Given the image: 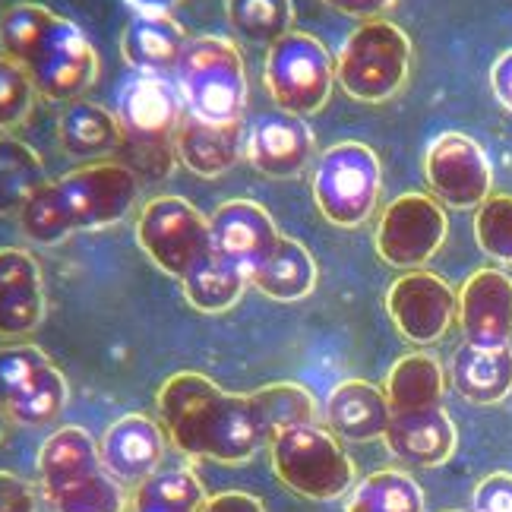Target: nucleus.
<instances>
[{"mask_svg": "<svg viewBox=\"0 0 512 512\" xmlns=\"http://www.w3.org/2000/svg\"><path fill=\"white\" fill-rule=\"evenodd\" d=\"M155 402L168 440L184 456L222 465H241L282 430L317 418L313 396L298 383H272L241 396L193 370L168 377Z\"/></svg>", "mask_w": 512, "mask_h": 512, "instance_id": "obj_1", "label": "nucleus"}, {"mask_svg": "<svg viewBox=\"0 0 512 512\" xmlns=\"http://www.w3.org/2000/svg\"><path fill=\"white\" fill-rule=\"evenodd\" d=\"M140 196V177L121 162H92L67 171L38 190L19 212L29 241L54 247L80 231H98L124 222Z\"/></svg>", "mask_w": 512, "mask_h": 512, "instance_id": "obj_2", "label": "nucleus"}, {"mask_svg": "<svg viewBox=\"0 0 512 512\" xmlns=\"http://www.w3.org/2000/svg\"><path fill=\"white\" fill-rule=\"evenodd\" d=\"M0 48L51 102H76L98 76V54L83 29L42 4H13L4 13Z\"/></svg>", "mask_w": 512, "mask_h": 512, "instance_id": "obj_3", "label": "nucleus"}, {"mask_svg": "<svg viewBox=\"0 0 512 512\" xmlns=\"http://www.w3.org/2000/svg\"><path fill=\"white\" fill-rule=\"evenodd\" d=\"M38 487L51 512H124L127 497L89 430L57 427L38 449Z\"/></svg>", "mask_w": 512, "mask_h": 512, "instance_id": "obj_4", "label": "nucleus"}, {"mask_svg": "<svg viewBox=\"0 0 512 512\" xmlns=\"http://www.w3.org/2000/svg\"><path fill=\"white\" fill-rule=\"evenodd\" d=\"M177 92L190 114L209 124H238L247 105V70L238 45L222 35H196L177 61Z\"/></svg>", "mask_w": 512, "mask_h": 512, "instance_id": "obj_5", "label": "nucleus"}, {"mask_svg": "<svg viewBox=\"0 0 512 512\" xmlns=\"http://www.w3.org/2000/svg\"><path fill=\"white\" fill-rule=\"evenodd\" d=\"M136 244L177 282H190L215 260L212 225L184 196H155L136 219Z\"/></svg>", "mask_w": 512, "mask_h": 512, "instance_id": "obj_6", "label": "nucleus"}, {"mask_svg": "<svg viewBox=\"0 0 512 512\" xmlns=\"http://www.w3.org/2000/svg\"><path fill=\"white\" fill-rule=\"evenodd\" d=\"M411 70L408 35L389 19H367L354 29L336 57V80L358 102L377 105L396 95Z\"/></svg>", "mask_w": 512, "mask_h": 512, "instance_id": "obj_7", "label": "nucleus"}, {"mask_svg": "<svg viewBox=\"0 0 512 512\" xmlns=\"http://www.w3.org/2000/svg\"><path fill=\"white\" fill-rule=\"evenodd\" d=\"M269 459L275 478L307 500H339L354 481V462L348 452L317 424L282 430L269 443Z\"/></svg>", "mask_w": 512, "mask_h": 512, "instance_id": "obj_8", "label": "nucleus"}, {"mask_svg": "<svg viewBox=\"0 0 512 512\" xmlns=\"http://www.w3.org/2000/svg\"><path fill=\"white\" fill-rule=\"evenodd\" d=\"M383 168L377 152L364 143L329 146L313 171V200L326 222L339 228L364 225L380 203Z\"/></svg>", "mask_w": 512, "mask_h": 512, "instance_id": "obj_9", "label": "nucleus"}, {"mask_svg": "<svg viewBox=\"0 0 512 512\" xmlns=\"http://www.w3.org/2000/svg\"><path fill=\"white\" fill-rule=\"evenodd\" d=\"M263 83L279 111L307 117L329 102L332 83H336V64H332L323 42H317L313 35L288 32L266 51Z\"/></svg>", "mask_w": 512, "mask_h": 512, "instance_id": "obj_10", "label": "nucleus"}, {"mask_svg": "<svg viewBox=\"0 0 512 512\" xmlns=\"http://www.w3.org/2000/svg\"><path fill=\"white\" fill-rule=\"evenodd\" d=\"M67 380L57 364L35 345L0 348V411L16 424H51L67 405Z\"/></svg>", "mask_w": 512, "mask_h": 512, "instance_id": "obj_11", "label": "nucleus"}, {"mask_svg": "<svg viewBox=\"0 0 512 512\" xmlns=\"http://www.w3.org/2000/svg\"><path fill=\"white\" fill-rule=\"evenodd\" d=\"M449 222L443 206L427 193H402L380 215L377 253L396 269H421L446 244Z\"/></svg>", "mask_w": 512, "mask_h": 512, "instance_id": "obj_12", "label": "nucleus"}, {"mask_svg": "<svg viewBox=\"0 0 512 512\" xmlns=\"http://www.w3.org/2000/svg\"><path fill=\"white\" fill-rule=\"evenodd\" d=\"M424 177L440 203L452 209H478L494 187L487 152L468 133H440L424 152Z\"/></svg>", "mask_w": 512, "mask_h": 512, "instance_id": "obj_13", "label": "nucleus"}, {"mask_svg": "<svg viewBox=\"0 0 512 512\" xmlns=\"http://www.w3.org/2000/svg\"><path fill=\"white\" fill-rule=\"evenodd\" d=\"M386 310L408 342L433 345L446 336L459 310V294L446 279L424 269H411L386 291Z\"/></svg>", "mask_w": 512, "mask_h": 512, "instance_id": "obj_14", "label": "nucleus"}, {"mask_svg": "<svg viewBox=\"0 0 512 512\" xmlns=\"http://www.w3.org/2000/svg\"><path fill=\"white\" fill-rule=\"evenodd\" d=\"M212 241L228 263L238 266L247 282L256 275L282 241V231L275 228L272 215L253 200H228L215 209L209 219Z\"/></svg>", "mask_w": 512, "mask_h": 512, "instance_id": "obj_15", "label": "nucleus"}, {"mask_svg": "<svg viewBox=\"0 0 512 512\" xmlns=\"http://www.w3.org/2000/svg\"><path fill=\"white\" fill-rule=\"evenodd\" d=\"M459 326L468 345L503 348L512 339V279L500 269H478L459 288Z\"/></svg>", "mask_w": 512, "mask_h": 512, "instance_id": "obj_16", "label": "nucleus"}, {"mask_svg": "<svg viewBox=\"0 0 512 512\" xmlns=\"http://www.w3.org/2000/svg\"><path fill=\"white\" fill-rule=\"evenodd\" d=\"M184 98L165 76L140 73L117 92V121L140 143H165L184 117Z\"/></svg>", "mask_w": 512, "mask_h": 512, "instance_id": "obj_17", "label": "nucleus"}, {"mask_svg": "<svg viewBox=\"0 0 512 512\" xmlns=\"http://www.w3.org/2000/svg\"><path fill=\"white\" fill-rule=\"evenodd\" d=\"M247 159L266 177H298L313 159V133L304 117L272 111L247 130Z\"/></svg>", "mask_w": 512, "mask_h": 512, "instance_id": "obj_18", "label": "nucleus"}, {"mask_svg": "<svg viewBox=\"0 0 512 512\" xmlns=\"http://www.w3.org/2000/svg\"><path fill=\"white\" fill-rule=\"evenodd\" d=\"M45 320V282L35 256L0 247V339H23Z\"/></svg>", "mask_w": 512, "mask_h": 512, "instance_id": "obj_19", "label": "nucleus"}, {"mask_svg": "<svg viewBox=\"0 0 512 512\" xmlns=\"http://www.w3.org/2000/svg\"><path fill=\"white\" fill-rule=\"evenodd\" d=\"M386 449L399 462L411 468H437L452 459L459 443L456 424L446 415V408H418L389 415V427L383 433Z\"/></svg>", "mask_w": 512, "mask_h": 512, "instance_id": "obj_20", "label": "nucleus"}, {"mask_svg": "<svg viewBox=\"0 0 512 512\" xmlns=\"http://www.w3.org/2000/svg\"><path fill=\"white\" fill-rule=\"evenodd\" d=\"M98 452L117 481L140 484L155 475L165 459V433L146 415H124L105 430Z\"/></svg>", "mask_w": 512, "mask_h": 512, "instance_id": "obj_21", "label": "nucleus"}, {"mask_svg": "<svg viewBox=\"0 0 512 512\" xmlns=\"http://www.w3.org/2000/svg\"><path fill=\"white\" fill-rule=\"evenodd\" d=\"M174 152L193 174L219 177L238 165L241 152L247 149V136L238 124H209L196 114H184L174 130Z\"/></svg>", "mask_w": 512, "mask_h": 512, "instance_id": "obj_22", "label": "nucleus"}, {"mask_svg": "<svg viewBox=\"0 0 512 512\" xmlns=\"http://www.w3.org/2000/svg\"><path fill=\"white\" fill-rule=\"evenodd\" d=\"M326 424L336 437L348 443L383 440V433L389 427L386 392L367 380L339 383L326 399Z\"/></svg>", "mask_w": 512, "mask_h": 512, "instance_id": "obj_23", "label": "nucleus"}, {"mask_svg": "<svg viewBox=\"0 0 512 512\" xmlns=\"http://www.w3.org/2000/svg\"><path fill=\"white\" fill-rule=\"evenodd\" d=\"M452 386L471 405H497L512 392V348L462 345L452 354Z\"/></svg>", "mask_w": 512, "mask_h": 512, "instance_id": "obj_24", "label": "nucleus"}, {"mask_svg": "<svg viewBox=\"0 0 512 512\" xmlns=\"http://www.w3.org/2000/svg\"><path fill=\"white\" fill-rule=\"evenodd\" d=\"M187 32L184 26L171 16H140L136 13L130 23L124 26L121 35V54L124 61L140 70L162 76L165 70H177V61L187 48Z\"/></svg>", "mask_w": 512, "mask_h": 512, "instance_id": "obj_25", "label": "nucleus"}, {"mask_svg": "<svg viewBox=\"0 0 512 512\" xmlns=\"http://www.w3.org/2000/svg\"><path fill=\"white\" fill-rule=\"evenodd\" d=\"M57 140L70 159H105L124 143V127L114 111L76 98L57 121Z\"/></svg>", "mask_w": 512, "mask_h": 512, "instance_id": "obj_26", "label": "nucleus"}, {"mask_svg": "<svg viewBox=\"0 0 512 512\" xmlns=\"http://www.w3.org/2000/svg\"><path fill=\"white\" fill-rule=\"evenodd\" d=\"M443 389H446V377L440 361L433 354L415 351L392 364L383 392L389 402V415H399V411L443 405Z\"/></svg>", "mask_w": 512, "mask_h": 512, "instance_id": "obj_27", "label": "nucleus"}, {"mask_svg": "<svg viewBox=\"0 0 512 512\" xmlns=\"http://www.w3.org/2000/svg\"><path fill=\"white\" fill-rule=\"evenodd\" d=\"M250 285L272 301H301L317 288V263L301 241H291L282 234L279 247L256 269Z\"/></svg>", "mask_w": 512, "mask_h": 512, "instance_id": "obj_28", "label": "nucleus"}, {"mask_svg": "<svg viewBox=\"0 0 512 512\" xmlns=\"http://www.w3.org/2000/svg\"><path fill=\"white\" fill-rule=\"evenodd\" d=\"M45 184L42 155L23 140L0 136V215H19Z\"/></svg>", "mask_w": 512, "mask_h": 512, "instance_id": "obj_29", "label": "nucleus"}, {"mask_svg": "<svg viewBox=\"0 0 512 512\" xmlns=\"http://www.w3.org/2000/svg\"><path fill=\"white\" fill-rule=\"evenodd\" d=\"M345 512H424V490L405 471L383 468L351 490Z\"/></svg>", "mask_w": 512, "mask_h": 512, "instance_id": "obj_30", "label": "nucleus"}, {"mask_svg": "<svg viewBox=\"0 0 512 512\" xmlns=\"http://www.w3.org/2000/svg\"><path fill=\"white\" fill-rule=\"evenodd\" d=\"M206 490L190 468H162L136 484L133 512H200Z\"/></svg>", "mask_w": 512, "mask_h": 512, "instance_id": "obj_31", "label": "nucleus"}, {"mask_svg": "<svg viewBox=\"0 0 512 512\" xmlns=\"http://www.w3.org/2000/svg\"><path fill=\"white\" fill-rule=\"evenodd\" d=\"M231 29L253 45H275L291 32V0H225Z\"/></svg>", "mask_w": 512, "mask_h": 512, "instance_id": "obj_32", "label": "nucleus"}, {"mask_svg": "<svg viewBox=\"0 0 512 512\" xmlns=\"http://www.w3.org/2000/svg\"><path fill=\"white\" fill-rule=\"evenodd\" d=\"M247 275L228 263L222 253H215V260L203 269L196 272L190 282H184V298L190 301L193 310L200 313H225L231 310L234 304L241 301V294L247 288Z\"/></svg>", "mask_w": 512, "mask_h": 512, "instance_id": "obj_33", "label": "nucleus"}, {"mask_svg": "<svg viewBox=\"0 0 512 512\" xmlns=\"http://www.w3.org/2000/svg\"><path fill=\"white\" fill-rule=\"evenodd\" d=\"M478 247L503 266H512V196L490 193L475 215Z\"/></svg>", "mask_w": 512, "mask_h": 512, "instance_id": "obj_34", "label": "nucleus"}, {"mask_svg": "<svg viewBox=\"0 0 512 512\" xmlns=\"http://www.w3.org/2000/svg\"><path fill=\"white\" fill-rule=\"evenodd\" d=\"M35 86L13 57L0 54V130H16L32 114Z\"/></svg>", "mask_w": 512, "mask_h": 512, "instance_id": "obj_35", "label": "nucleus"}, {"mask_svg": "<svg viewBox=\"0 0 512 512\" xmlns=\"http://www.w3.org/2000/svg\"><path fill=\"white\" fill-rule=\"evenodd\" d=\"M475 512H512V475L494 471L475 487Z\"/></svg>", "mask_w": 512, "mask_h": 512, "instance_id": "obj_36", "label": "nucleus"}, {"mask_svg": "<svg viewBox=\"0 0 512 512\" xmlns=\"http://www.w3.org/2000/svg\"><path fill=\"white\" fill-rule=\"evenodd\" d=\"M0 512H38V490L13 471H0Z\"/></svg>", "mask_w": 512, "mask_h": 512, "instance_id": "obj_37", "label": "nucleus"}, {"mask_svg": "<svg viewBox=\"0 0 512 512\" xmlns=\"http://www.w3.org/2000/svg\"><path fill=\"white\" fill-rule=\"evenodd\" d=\"M200 512H266V506L244 490H222V494L206 497Z\"/></svg>", "mask_w": 512, "mask_h": 512, "instance_id": "obj_38", "label": "nucleus"}, {"mask_svg": "<svg viewBox=\"0 0 512 512\" xmlns=\"http://www.w3.org/2000/svg\"><path fill=\"white\" fill-rule=\"evenodd\" d=\"M326 7H332L342 16H354V19H377L380 13H386L396 0H323Z\"/></svg>", "mask_w": 512, "mask_h": 512, "instance_id": "obj_39", "label": "nucleus"}, {"mask_svg": "<svg viewBox=\"0 0 512 512\" xmlns=\"http://www.w3.org/2000/svg\"><path fill=\"white\" fill-rule=\"evenodd\" d=\"M490 86H494L497 102L512 111V51H503L490 67Z\"/></svg>", "mask_w": 512, "mask_h": 512, "instance_id": "obj_40", "label": "nucleus"}, {"mask_svg": "<svg viewBox=\"0 0 512 512\" xmlns=\"http://www.w3.org/2000/svg\"><path fill=\"white\" fill-rule=\"evenodd\" d=\"M124 4L140 16H168L181 0H124Z\"/></svg>", "mask_w": 512, "mask_h": 512, "instance_id": "obj_41", "label": "nucleus"}, {"mask_svg": "<svg viewBox=\"0 0 512 512\" xmlns=\"http://www.w3.org/2000/svg\"><path fill=\"white\" fill-rule=\"evenodd\" d=\"M0 424H4V411H0Z\"/></svg>", "mask_w": 512, "mask_h": 512, "instance_id": "obj_42", "label": "nucleus"}]
</instances>
